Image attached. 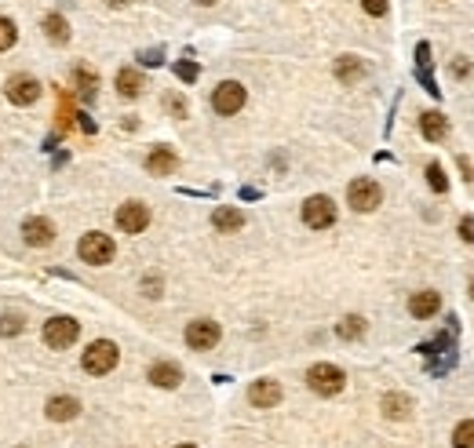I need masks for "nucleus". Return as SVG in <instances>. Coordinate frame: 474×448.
Returning <instances> with one entry per match:
<instances>
[{
	"instance_id": "1",
	"label": "nucleus",
	"mask_w": 474,
	"mask_h": 448,
	"mask_svg": "<svg viewBox=\"0 0 474 448\" xmlns=\"http://www.w3.org/2000/svg\"><path fill=\"white\" fill-rule=\"evenodd\" d=\"M77 251H81V259H84L88 266H106V263H113V255H117L113 237H110V234H99V230L84 234L81 244H77Z\"/></svg>"
},
{
	"instance_id": "2",
	"label": "nucleus",
	"mask_w": 474,
	"mask_h": 448,
	"mask_svg": "<svg viewBox=\"0 0 474 448\" xmlns=\"http://www.w3.org/2000/svg\"><path fill=\"white\" fill-rule=\"evenodd\" d=\"M117 346L110 343V339H95L88 350H84V372L88 375H106V372H113L117 368Z\"/></svg>"
},
{
	"instance_id": "3",
	"label": "nucleus",
	"mask_w": 474,
	"mask_h": 448,
	"mask_svg": "<svg viewBox=\"0 0 474 448\" xmlns=\"http://www.w3.org/2000/svg\"><path fill=\"white\" fill-rule=\"evenodd\" d=\"M306 382H310V390H314V394L336 397V394L346 387V375H343L336 365H314V368L306 372Z\"/></svg>"
},
{
	"instance_id": "4",
	"label": "nucleus",
	"mask_w": 474,
	"mask_h": 448,
	"mask_svg": "<svg viewBox=\"0 0 474 448\" xmlns=\"http://www.w3.org/2000/svg\"><path fill=\"white\" fill-rule=\"evenodd\" d=\"M244 84H237V80H223L215 91H212V110L219 113V117H234V113H241V106H244Z\"/></svg>"
},
{
	"instance_id": "5",
	"label": "nucleus",
	"mask_w": 474,
	"mask_h": 448,
	"mask_svg": "<svg viewBox=\"0 0 474 448\" xmlns=\"http://www.w3.org/2000/svg\"><path fill=\"white\" fill-rule=\"evenodd\" d=\"M346 201H351L354 212H376L379 201H383V189H379L376 179H354L351 189H346Z\"/></svg>"
},
{
	"instance_id": "6",
	"label": "nucleus",
	"mask_w": 474,
	"mask_h": 448,
	"mask_svg": "<svg viewBox=\"0 0 474 448\" xmlns=\"http://www.w3.org/2000/svg\"><path fill=\"white\" fill-rule=\"evenodd\" d=\"M77 335H81V325L73 321V317H51V321L44 325V343H48L51 350H66V346H73Z\"/></svg>"
},
{
	"instance_id": "7",
	"label": "nucleus",
	"mask_w": 474,
	"mask_h": 448,
	"mask_svg": "<svg viewBox=\"0 0 474 448\" xmlns=\"http://www.w3.org/2000/svg\"><path fill=\"white\" fill-rule=\"evenodd\" d=\"M303 222L310 230H329L332 222H336V204L329 201V197H310L306 204H303Z\"/></svg>"
},
{
	"instance_id": "8",
	"label": "nucleus",
	"mask_w": 474,
	"mask_h": 448,
	"mask_svg": "<svg viewBox=\"0 0 474 448\" xmlns=\"http://www.w3.org/2000/svg\"><path fill=\"white\" fill-rule=\"evenodd\" d=\"M41 91H44V84L37 80V77H11L8 80V103H15V106H34L37 99H41Z\"/></svg>"
},
{
	"instance_id": "9",
	"label": "nucleus",
	"mask_w": 474,
	"mask_h": 448,
	"mask_svg": "<svg viewBox=\"0 0 474 448\" xmlns=\"http://www.w3.org/2000/svg\"><path fill=\"white\" fill-rule=\"evenodd\" d=\"M117 226L124 234H143L150 226V208L143 201H128V204H120L117 208Z\"/></svg>"
},
{
	"instance_id": "10",
	"label": "nucleus",
	"mask_w": 474,
	"mask_h": 448,
	"mask_svg": "<svg viewBox=\"0 0 474 448\" xmlns=\"http://www.w3.org/2000/svg\"><path fill=\"white\" fill-rule=\"evenodd\" d=\"M219 343V325L201 317V321H190L186 325V346L190 350H212Z\"/></svg>"
},
{
	"instance_id": "11",
	"label": "nucleus",
	"mask_w": 474,
	"mask_h": 448,
	"mask_svg": "<svg viewBox=\"0 0 474 448\" xmlns=\"http://www.w3.org/2000/svg\"><path fill=\"white\" fill-rule=\"evenodd\" d=\"M22 237H26L29 248H44V244L55 241V226H51L48 219L34 215V219H26V222H22Z\"/></svg>"
},
{
	"instance_id": "12",
	"label": "nucleus",
	"mask_w": 474,
	"mask_h": 448,
	"mask_svg": "<svg viewBox=\"0 0 474 448\" xmlns=\"http://www.w3.org/2000/svg\"><path fill=\"white\" fill-rule=\"evenodd\" d=\"M248 401L256 405V408H274V405L281 401L277 379H259V382H252V387H248Z\"/></svg>"
},
{
	"instance_id": "13",
	"label": "nucleus",
	"mask_w": 474,
	"mask_h": 448,
	"mask_svg": "<svg viewBox=\"0 0 474 448\" xmlns=\"http://www.w3.org/2000/svg\"><path fill=\"white\" fill-rule=\"evenodd\" d=\"M150 382H153V387H165V390H175L182 382V368L172 365V361H157L150 368Z\"/></svg>"
},
{
	"instance_id": "14",
	"label": "nucleus",
	"mask_w": 474,
	"mask_h": 448,
	"mask_svg": "<svg viewBox=\"0 0 474 448\" xmlns=\"http://www.w3.org/2000/svg\"><path fill=\"white\" fill-rule=\"evenodd\" d=\"M441 310V296L438 292H416L413 299H408V313L416 317V321H427V317H434Z\"/></svg>"
},
{
	"instance_id": "15",
	"label": "nucleus",
	"mask_w": 474,
	"mask_h": 448,
	"mask_svg": "<svg viewBox=\"0 0 474 448\" xmlns=\"http://www.w3.org/2000/svg\"><path fill=\"white\" fill-rule=\"evenodd\" d=\"M44 412H48L51 423H66V420H73V415L81 412V401L77 397H51Z\"/></svg>"
},
{
	"instance_id": "16",
	"label": "nucleus",
	"mask_w": 474,
	"mask_h": 448,
	"mask_svg": "<svg viewBox=\"0 0 474 448\" xmlns=\"http://www.w3.org/2000/svg\"><path fill=\"white\" fill-rule=\"evenodd\" d=\"M146 168H150V175H172V172L179 168V161H175V153H172V150L157 146V150L146 157Z\"/></svg>"
},
{
	"instance_id": "17",
	"label": "nucleus",
	"mask_w": 474,
	"mask_h": 448,
	"mask_svg": "<svg viewBox=\"0 0 474 448\" xmlns=\"http://www.w3.org/2000/svg\"><path fill=\"white\" fill-rule=\"evenodd\" d=\"M212 226H215L219 234H234V230L244 226V215H241L237 208H215V212H212Z\"/></svg>"
},
{
	"instance_id": "18",
	"label": "nucleus",
	"mask_w": 474,
	"mask_h": 448,
	"mask_svg": "<svg viewBox=\"0 0 474 448\" xmlns=\"http://www.w3.org/2000/svg\"><path fill=\"white\" fill-rule=\"evenodd\" d=\"M420 132H423V139L441 142V139H445V132H449V124H445V117H441L438 110H431V113L420 117Z\"/></svg>"
},
{
	"instance_id": "19",
	"label": "nucleus",
	"mask_w": 474,
	"mask_h": 448,
	"mask_svg": "<svg viewBox=\"0 0 474 448\" xmlns=\"http://www.w3.org/2000/svg\"><path fill=\"white\" fill-rule=\"evenodd\" d=\"M336 77H339L343 84H358V80L365 77L361 58H354V55H343V58H336Z\"/></svg>"
},
{
	"instance_id": "20",
	"label": "nucleus",
	"mask_w": 474,
	"mask_h": 448,
	"mask_svg": "<svg viewBox=\"0 0 474 448\" xmlns=\"http://www.w3.org/2000/svg\"><path fill=\"white\" fill-rule=\"evenodd\" d=\"M73 88H77V95L84 103H91L95 99V88H99V77H95L88 66H73Z\"/></svg>"
},
{
	"instance_id": "21",
	"label": "nucleus",
	"mask_w": 474,
	"mask_h": 448,
	"mask_svg": "<svg viewBox=\"0 0 474 448\" xmlns=\"http://www.w3.org/2000/svg\"><path fill=\"white\" fill-rule=\"evenodd\" d=\"M117 91L124 95V99H135V95H143V73L139 70H120L117 73Z\"/></svg>"
},
{
	"instance_id": "22",
	"label": "nucleus",
	"mask_w": 474,
	"mask_h": 448,
	"mask_svg": "<svg viewBox=\"0 0 474 448\" xmlns=\"http://www.w3.org/2000/svg\"><path fill=\"white\" fill-rule=\"evenodd\" d=\"M408 412H413V401H408L405 394H387L383 397V415L387 420H405Z\"/></svg>"
},
{
	"instance_id": "23",
	"label": "nucleus",
	"mask_w": 474,
	"mask_h": 448,
	"mask_svg": "<svg viewBox=\"0 0 474 448\" xmlns=\"http://www.w3.org/2000/svg\"><path fill=\"white\" fill-rule=\"evenodd\" d=\"M44 33L51 37V44H66L70 41V22L62 15H48L44 19Z\"/></svg>"
},
{
	"instance_id": "24",
	"label": "nucleus",
	"mask_w": 474,
	"mask_h": 448,
	"mask_svg": "<svg viewBox=\"0 0 474 448\" xmlns=\"http://www.w3.org/2000/svg\"><path fill=\"white\" fill-rule=\"evenodd\" d=\"M365 332V321H361V317H343V321L336 325V335L339 339H358Z\"/></svg>"
},
{
	"instance_id": "25",
	"label": "nucleus",
	"mask_w": 474,
	"mask_h": 448,
	"mask_svg": "<svg viewBox=\"0 0 474 448\" xmlns=\"http://www.w3.org/2000/svg\"><path fill=\"white\" fill-rule=\"evenodd\" d=\"M453 448H474V420H463L453 430Z\"/></svg>"
},
{
	"instance_id": "26",
	"label": "nucleus",
	"mask_w": 474,
	"mask_h": 448,
	"mask_svg": "<svg viewBox=\"0 0 474 448\" xmlns=\"http://www.w3.org/2000/svg\"><path fill=\"white\" fill-rule=\"evenodd\" d=\"M26 328V321H22V313H4V317H0V335H4V339H11V335H19Z\"/></svg>"
},
{
	"instance_id": "27",
	"label": "nucleus",
	"mask_w": 474,
	"mask_h": 448,
	"mask_svg": "<svg viewBox=\"0 0 474 448\" xmlns=\"http://www.w3.org/2000/svg\"><path fill=\"white\" fill-rule=\"evenodd\" d=\"M427 182H431L434 194H445L449 189V179H445V172H441V165H427Z\"/></svg>"
},
{
	"instance_id": "28",
	"label": "nucleus",
	"mask_w": 474,
	"mask_h": 448,
	"mask_svg": "<svg viewBox=\"0 0 474 448\" xmlns=\"http://www.w3.org/2000/svg\"><path fill=\"white\" fill-rule=\"evenodd\" d=\"M15 41H19V29H15V22H11V19H0V51H8Z\"/></svg>"
},
{
	"instance_id": "29",
	"label": "nucleus",
	"mask_w": 474,
	"mask_h": 448,
	"mask_svg": "<svg viewBox=\"0 0 474 448\" xmlns=\"http://www.w3.org/2000/svg\"><path fill=\"white\" fill-rule=\"evenodd\" d=\"M361 8H365L369 15L379 19V15H387V0H361Z\"/></svg>"
},
{
	"instance_id": "30",
	"label": "nucleus",
	"mask_w": 474,
	"mask_h": 448,
	"mask_svg": "<svg viewBox=\"0 0 474 448\" xmlns=\"http://www.w3.org/2000/svg\"><path fill=\"white\" fill-rule=\"evenodd\" d=\"M175 73H179V80H197V66H194V62H179Z\"/></svg>"
},
{
	"instance_id": "31",
	"label": "nucleus",
	"mask_w": 474,
	"mask_h": 448,
	"mask_svg": "<svg viewBox=\"0 0 474 448\" xmlns=\"http://www.w3.org/2000/svg\"><path fill=\"white\" fill-rule=\"evenodd\" d=\"M460 237H463L467 244H474V219H470V215L460 219Z\"/></svg>"
},
{
	"instance_id": "32",
	"label": "nucleus",
	"mask_w": 474,
	"mask_h": 448,
	"mask_svg": "<svg viewBox=\"0 0 474 448\" xmlns=\"http://www.w3.org/2000/svg\"><path fill=\"white\" fill-rule=\"evenodd\" d=\"M143 292H146L150 299H157V296H161V281H157V277H146V281H143Z\"/></svg>"
},
{
	"instance_id": "33",
	"label": "nucleus",
	"mask_w": 474,
	"mask_h": 448,
	"mask_svg": "<svg viewBox=\"0 0 474 448\" xmlns=\"http://www.w3.org/2000/svg\"><path fill=\"white\" fill-rule=\"evenodd\" d=\"M416 58H420V66H427V62H431V44H420L416 48Z\"/></svg>"
},
{
	"instance_id": "34",
	"label": "nucleus",
	"mask_w": 474,
	"mask_h": 448,
	"mask_svg": "<svg viewBox=\"0 0 474 448\" xmlns=\"http://www.w3.org/2000/svg\"><path fill=\"white\" fill-rule=\"evenodd\" d=\"M143 62H146V66H157V62H161V51H146Z\"/></svg>"
},
{
	"instance_id": "35",
	"label": "nucleus",
	"mask_w": 474,
	"mask_h": 448,
	"mask_svg": "<svg viewBox=\"0 0 474 448\" xmlns=\"http://www.w3.org/2000/svg\"><path fill=\"white\" fill-rule=\"evenodd\" d=\"M453 73H456V77H467V73H470V62H456Z\"/></svg>"
},
{
	"instance_id": "36",
	"label": "nucleus",
	"mask_w": 474,
	"mask_h": 448,
	"mask_svg": "<svg viewBox=\"0 0 474 448\" xmlns=\"http://www.w3.org/2000/svg\"><path fill=\"white\" fill-rule=\"evenodd\" d=\"M106 4H113V8H124V4H132V0H106Z\"/></svg>"
},
{
	"instance_id": "37",
	"label": "nucleus",
	"mask_w": 474,
	"mask_h": 448,
	"mask_svg": "<svg viewBox=\"0 0 474 448\" xmlns=\"http://www.w3.org/2000/svg\"><path fill=\"white\" fill-rule=\"evenodd\" d=\"M197 4H205V8H212V4H215V0H197Z\"/></svg>"
},
{
	"instance_id": "38",
	"label": "nucleus",
	"mask_w": 474,
	"mask_h": 448,
	"mask_svg": "<svg viewBox=\"0 0 474 448\" xmlns=\"http://www.w3.org/2000/svg\"><path fill=\"white\" fill-rule=\"evenodd\" d=\"M470 296H474V281H470Z\"/></svg>"
},
{
	"instance_id": "39",
	"label": "nucleus",
	"mask_w": 474,
	"mask_h": 448,
	"mask_svg": "<svg viewBox=\"0 0 474 448\" xmlns=\"http://www.w3.org/2000/svg\"><path fill=\"white\" fill-rule=\"evenodd\" d=\"M179 448H194V444H179Z\"/></svg>"
}]
</instances>
